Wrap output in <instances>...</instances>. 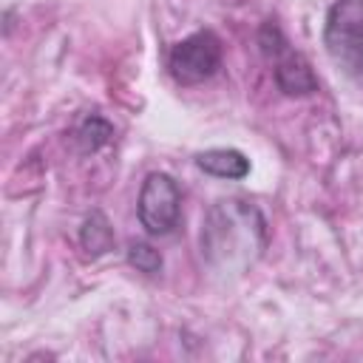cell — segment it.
<instances>
[{
  "label": "cell",
  "instance_id": "1",
  "mask_svg": "<svg viewBox=\"0 0 363 363\" xmlns=\"http://www.w3.org/2000/svg\"><path fill=\"white\" fill-rule=\"evenodd\" d=\"M199 244L216 272H244L267 247V221L255 204L221 199L207 210Z\"/></svg>",
  "mask_w": 363,
  "mask_h": 363
},
{
  "label": "cell",
  "instance_id": "2",
  "mask_svg": "<svg viewBox=\"0 0 363 363\" xmlns=\"http://www.w3.org/2000/svg\"><path fill=\"white\" fill-rule=\"evenodd\" d=\"M326 54L343 74H363V0H335L323 23Z\"/></svg>",
  "mask_w": 363,
  "mask_h": 363
},
{
  "label": "cell",
  "instance_id": "3",
  "mask_svg": "<svg viewBox=\"0 0 363 363\" xmlns=\"http://www.w3.org/2000/svg\"><path fill=\"white\" fill-rule=\"evenodd\" d=\"M136 213L150 235H170L182 218V190L167 173H147L139 190Z\"/></svg>",
  "mask_w": 363,
  "mask_h": 363
},
{
  "label": "cell",
  "instance_id": "4",
  "mask_svg": "<svg viewBox=\"0 0 363 363\" xmlns=\"http://www.w3.org/2000/svg\"><path fill=\"white\" fill-rule=\"evenodd\" d=\"M261 48L264 54L272 60V74L275 82L284 94L289 96H306L318 91V77L312 74L309 62L286 43V37L281 34V28H275L272 23H267L261 28Z\"/></svg>",
  "mask_w": 363,
  "mask_h": 363
},
{
  "label": "cell",
  "instance_id": "5",
  "mask_svg": "<svg viewBox=\"0 0 363 363\" xmlns=\"http://www.w3.org/2000/svg\"><path fill=\"white\" fill-rule=\"evenodd\" d=\"M167 68L182 85L210 79L221 68V40L207 28L179 40L167 54Z\"/></svg>",
  "mask_w": 363,
  "mask_h": 363
},
{
  "label": "cell",
  "instance_id": "6",
  "mask_svg": "<svg viewBox=\"0 0 363 363\" xmlns=\"http://www.w3.org/2000/svg\"><path fill=\"white\" fill-rule=\"evenodd\" d=\"M196 167L216 176V179H244L250 173V159L235 147H213L196 153Z\"/></svg>",
  "mask_w": 363,
  "mask_h": 363
},
{
  "label": "cell",
  "instance_id": "7",
  "mask_svg": "<svg viewBox=\"0 0 363 363\" xmlns=\"http://www.w3.org/2000/svg\"><path fill=\"white\" fill-rule=\"evenodd\" d=\"M79 244L88 255H102L113 247V227H111V221L105 218L102 210H94L85 218V224L79 230Z\"/></svg>",
  "mask_w": 363,
  "mask_h": 363
},
{
  "label": "cell",
  "instance_id": "8",
  "mask_svg": "<svg viewBox=\"0 0 363 363\" xmlns=\"http://www.w3.org/2000/svg\"><path fill=\"white\" fill-rule=\"evenodd\" d=\"M111 136H113V128L102 116H85L77 130V142L82 145V150H99L102 145L111 142Z\"/></svg>",
  "mask_w": 363,
  "mask_h": 363
},
{
  "label": "cell",
  "instance_id": "9",
  "mask_svg": "<svg viewBox=\"0 0 363 363\" xmlns=\"http://www.w3.org/2000/svg\"><path fill=\"white\" fill-rule=\"evenodd\" d=\"M128 261H130L139 272H147V275H153V272L162 269V255H159L150 244H145V241L130 244V250H128Z\"/></svg>",
  "mask_w": 363,
  "mask_h": 363
}]
</instances>
